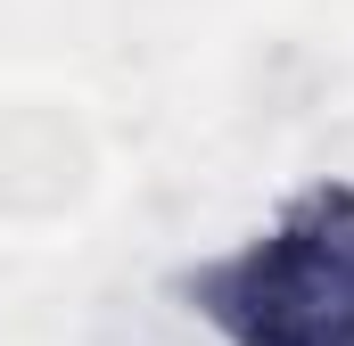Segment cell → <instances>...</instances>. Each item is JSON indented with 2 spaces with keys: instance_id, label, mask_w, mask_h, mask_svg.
Instances as JSON below:
<instances>
[{
  "instance_id": "obj_1",
  "label": "cell",
  "mask_w": 354,
  "mask_h": 346,
  "mask_svg": "<svg viewBox=\"0 0 354 346\" xmlns=\"http://www.w3.org/2000/svg\"><path fill=\"white\" fill-rule=\"evenodd\" d=\"M330 289H338V297H354V256L330 264ZM313 346H354V305H330V338H313Z\"/></svg>"
}]
</instances>
